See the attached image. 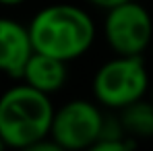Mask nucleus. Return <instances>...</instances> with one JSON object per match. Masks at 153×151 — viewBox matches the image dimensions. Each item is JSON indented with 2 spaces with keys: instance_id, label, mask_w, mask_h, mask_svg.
<instances>
[{
  "instance_id": "nucleus-7",
  "label": "nucleus",
  "mask_w": 153,
  "mask_h": 151,
  "mask_svg": "<svg viewBox=\"0 0 153 151\" xmlns=\"http://www.w3.org/2000/svg\"><path fill=\"white\" fill-rule=\"evenodd\" d=\"M66 64L68 62H64V60H58L54 56L33 50L31 56L27 58L19 79H21V83H25L46 95H54L68 81V66Z\"/></svg>"
},
{
  "instance_id": "nucleus-10",
  "label": "nucleus",
  "mask_w": 153,
  "mask_h": 151,
  "mask_svg": "<svg viewBox=\"0 0 153 151\" xmlns=\"http://www.w3.org/2000/svg\"><path fill=\"white\" fill-rule=\"evenodd\" d=\"M25 0H0V4L2 6H19V4H23Z\"/></svg>"
},
{
  "instance_id": "nucleus-3",
  "label": "nucleus",
  "mask_w": 153,
  "mask_h": 151,
  "mask_svg": "<svg viewBox=\"0 0 153 151\" xmlns=\"http://www.w3.org/2000/svg\"><path fill=\"white\" fill-rule=\"evenodd\" d=\"M93 100L102 108L120 110L132 101L141 100L149 91V73L143 56L116 54L95 71L91 81Z\"/></svg>"
},
{
  "instance_id": "nucleus-5",
  "label": "nucleus",
  "mask_w": 153,
  "mask_h": 151,
  "mask_svg": "<svg viewBox=\"0 0 153 151\" xmlns=\"http://www.w3.org/2000/svg\"><path fill=\"white\" fill-rule=\"evenodd\" d=\"M102 120L103 112L97 101L71 100L60 108H54L48 137L60 147V151L91 149L97 141Z\"/></svg>"
},
{
  "instance_id": "nucleus-11",
  "label": "nucleus",
  "mask_w": 153,
  "mask_h": 151,
  "mask_svg": "<svg viewBox=\"0 0 153 151\" xmlns=\"http://www.w3.org/2000/svg\"><path fill=\"white\" fill-rule=\"evenodd\" d=\"M2 149H6V147H4V143H2V139H0V151Z\"/></svg>"
},
{
  "instance_id": "nucleus-9",
  "label": "nucleus",
  "mask_w": 153,
  "mask_h": 151,
  "mask_svg": "<svg viewBox=\"0 0 153 151\" xmlns=\"http://www.w3.org/2000/svg\"><path fill=\"white\" fill-rule=\"evenodd\" d=\"M87 4H91V6H95V8H102V10H108V8H114V6H118V4H122V2H126V0H85Z\"/></svg>"
},
{
  "instance_id": "nucleus-4",
  "label": "nucleus",
  "mask_w": 153,
  "mask_h": 151,
  "mask_svg": "<svg viewBox=\"0 0 153 151\" xmlns=\"http://www.w3.org/2000/svg\"><path fill=\"white\" fill-rule=\"evenodd\" d=\"M103 37L114 54L143 56L153 39V19L149 10L134 0L108 8L103 19Z\"/></svg>"
},
{
  "instance_id": "nucleus-1",
  "label": "nucleus",
  "mask_w": 153,
  "mask_h": 151,
  "mask_svg": "<svg viewBox=\"0 0 153 151\" xmlns=\"http://www.w3.org/2000/svg\"><path fill=\"white\" fill-rule=\"evenodd\" d=\"M27 31L35 52L64 62L85 56L95 42V23L91 15L68 2H56L39 8L31 17Z\"/></svg>"
},
{
  "instance_id": "nucleus-12",
  "label": "nucleus",
  "mask_w": 153,
  "mask_h": 151,
  "mask_svg": "<svg viewBox=\"0 0 153 151\" xmlns=\"http://www.w3.org/2000/svg\"><path fill=\"white\" fill-rule=\"evenodd\" d=\"M149 89H151V101H153V85H149Z\"/></svg>"
},
{
  "instance_id": "nucleus-6",
  "label": "nucleus",
  "mask_w": 153,
  "mask_h": 151,
  "mask_svg": "<svg viewBox=\"0 0 153 151\" xmlns=\"http://www.w3.org/2000/svg\"><path fill=\"white\" fill-rule=\"evenodd\" d=\"M31 52L33 46L27 25L10 17H0V73L19 79Z\"/></svg>"
},
{
  "instance_id": "nucleus-8",
  "label": "nucleus",
  "mask_w": 153,
  "mask_h": 151,
  "mask_svg": "<svg viewBox=\"0 0 153 151\" xmlns=\"http://www.w3.org/2000/svg\"><path fill=\"white\" fill-rule=\"evenodd\" d=\"M120 124L124 128L130 139H151L153 137V101L151 100H141L132 101L124 108L118 110Z\"/></svg>"
},
{
  "instance_id": "nucleus-2",
  "label": "nucleus",
  "mask_w": 153,
  "mask_h": 151,
  "mask_svg": "<svg viewBox=\"0 0 153 151\" xmlns=\"http://www.w3.org/2000/svg\"><path fill=\"white\" fill-rule=\"evenodd\" d=\"M54 103L50 95L19 83L0 95V139L4 147L31 149L50 135Z\"/></svg>"
}]
</instances>
